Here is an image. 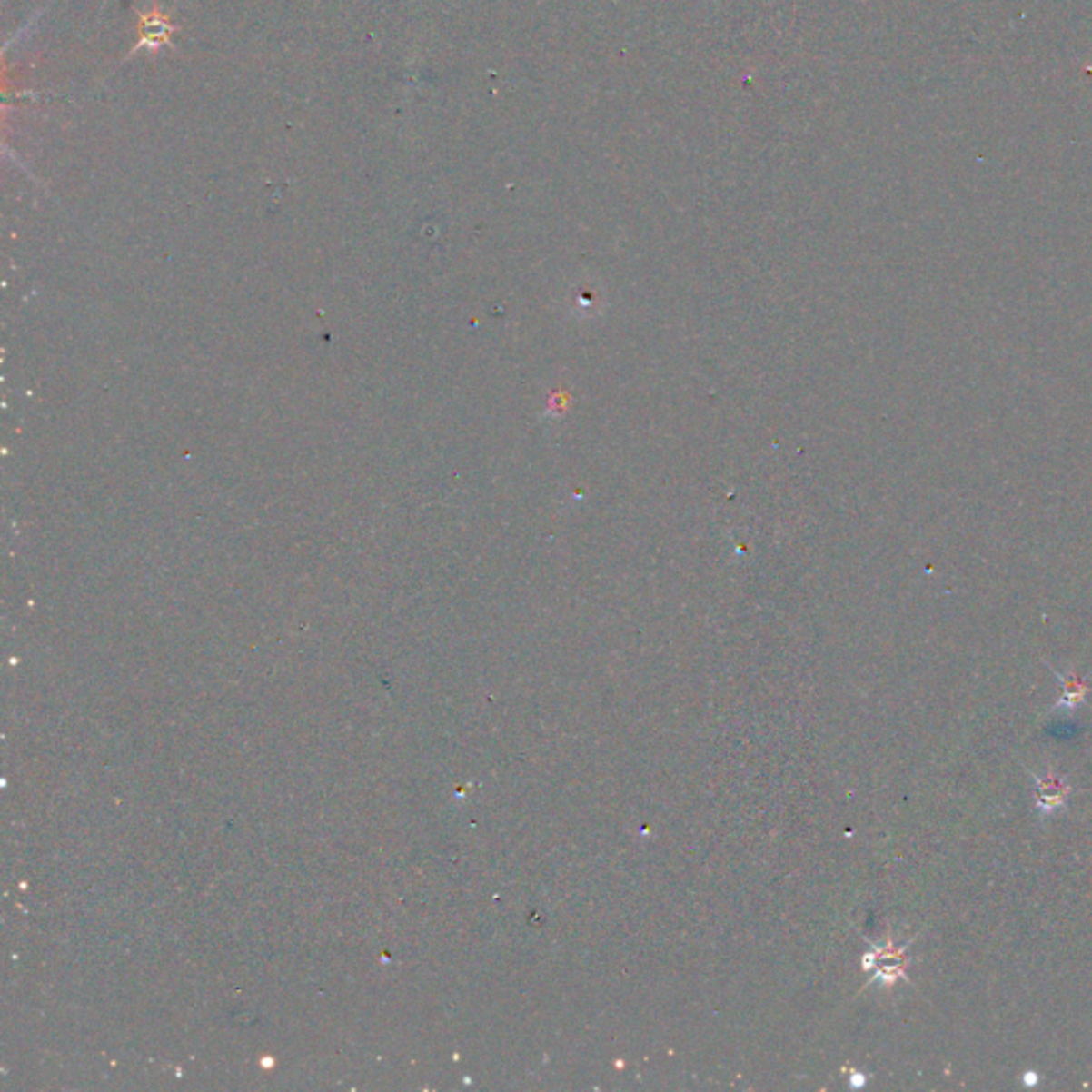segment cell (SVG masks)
<instances>
[{
    "label": "cell",
    "mask_w": 1092,
    "mask_h": 1092,
    "mask_svg": "<svg viewBox=\"0 0 1092 1092\" xmlns=\"http://www.w3.org/2000/svg\"><path fill=\"white\" fill-rule=\"evenodd\" d=\"M1037 789H1039V809L1041 811H1052V809H1057L1063 805L1067 791L1065 783H1060L1057 777H1047V779H1037Z\"/></svg>",
    "instance_id": "cell-1"
},
{
    "label": "cell",
    "mask_w": 1092,
    "mask_h": 1092,
    "mask_svg": "<svg viewBox=\"0 0 1092 1092\" xmlns=\"http://www.w3.org/2000/svg\"><path fill=\"white\" fill-rule=\"evenodd\" d=\"M1037 1082H1039V1077H1037V1073L1030 1071V1073H1027V1076H1024V1084H1027V1086H1035Z\"/></svg>",
    "instance_id": "cell-2"
}]
</instances>
